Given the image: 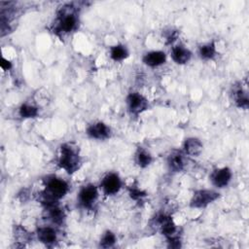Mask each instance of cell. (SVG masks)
<instances>
[{"instance_id":"4","label":"cell","mask_w":249,"mask_h":249,"mask_svg":"<svg viewBox=\"0 0 249 249\" xmlns=\"http://www.w3.org/2000/svg\"><path fill=\"white\" fill-rule=\"evenodd\" d=\"M219 193L214 190H197L192 196L190 205L193 208H204L213 203L219 197Z\"/></svg>"},{"instance_id":"11","label":"cell","mask_w":249,"mask_h":249,"mask_svg":"<svg viewBox=\"0 0 249 249\" xmlns=\"http://www.w3.org/2000/svg\"><path fill=\"white\" fill-rule=\"evenodd\" d=\"M187 165L186 155L183 151L174 150L167 157V166L172 172H181Z\"/></svg>"},{"instance_id":"19","label":"cell","mask_w":249,"mask_h":249,"mask_svg":"<svg viewBox=\"0 0 249 249\" xmlns=\"http://www.w3.org/2000/svg\"><path fill=\"white\" fill-rule=\"evenodd\" d=\"M109 54L114 61H123L128 56V50L125 46L118 44L110 48Z\"/></svg>"},{"instance_id":"6","label":"cell","mask_w":249,"mask_h":249,"mask_svg":"<svg viewBox=\"0 0 249 249\" xmlns=\"http://www.w3.org/2000/svg\"><path fill=\"white\" fill-rule=\"evenodd\" d=\"M128 112L133 116H138L148 109V100L139 92H130L125 99Z\"/></svg>"},{"instance_id":"21","label":"cell","mask_w":249,"mask_h":249,"mask_svg":"<svg viewBox=\"0 0 249 249\" xmlns=\"http://www.w3.org/2000/svg\"><path fill=\"white\" fill-rule=\"evenodd\" d=\"M38 108L33 106V105H30V104H27V103H24V104H21L20 107L18 108V115L19 117H21L22 119H31V118H35L38 116Z\"/></svg>"},{"instance_id":"7","label":"cell","mask_w":249,"mask_h":249,"mask_svg":"<svg viewBox=\"0 0 249 249\" xmlns=\"http://www.w3.org/2000/svg\"><path fill=\"white\" fill-rule=\"evenodd\" d=\"M122 180L115 172L107 173L100 182V189L106 196H114L122 189Z\"/></svg>"},{"instance_id":"18","label":"cell","mask_w":249,"mask_h":249,"mask_svg":"<svg viewBox=\"0 0 249 249\" xmlns=\"http://www.w3.org/2000/svg\"><path fill=\"white\" fill-rule=\"evenodd\" d=\"M217 54L216 45L214 42H208L199 46L198 48V55L203 60H212Z\"/></svg>"},{"instance_id":"5","label":"cell","mask_w":249,"mask_h":249,"mask_svg":"<svg viewBox=\"0 0 249 249\" xmlns=\"http://www.w3.org/2000/svg\"><path fill=\"white\" fill-rule=\"evenodd\" d=\"M98 198V189L93 184L83 186L77 196L79 205L85 209H91Z\"/></svg>"},{"instance_id":"1","label":"cell","mask_w":249,"mask_h":249,"mask_svg":"<svg viewBox=\"0 0 249 249\" xmlns=\"http://www.w3.org/2000/svg\"><path fill=\"white\" fill-rule=\"evenodd\" d=\"M58 166L65 170L68 174H73L81 166V158L76 147L69 143H64L60 146L58 157Z\"/></svg>"},{"instance_id":"10","label":"cell","mask_w":249,"mask_h":249,"mask_svg":"<svg viewBox=\"0 0 249 249\" xmlns=\"http://www.w3.org/2000/svg\"><path fill=\"white\" fill-rule=\"evenodd\" d=\"M86 133L92 139L105 140L110 137L111 129L106 124L102 122H95L88 126Z\"/></svg>"},{"instance_id":"14","label":"cell","mask_w":249,"mask_h":249,"mask_svg":"<svg viewBox=\"0 0 249 249\" xmlns=\"http://www.w3.org/2000/svg\"><path fill=\"white\" fill-rule=\"evenodd\" d=\"M143 63L149 67H158L165 63L166 54L161 51H151L143 55Z\"/></svg>"},{"instance_id":"24","label":"cell","mask_w":249,"mask_h":249,"mask_svg":"<svg viewBox=\"0 0 249 249\" xmlns=\"http://www.w3.org/2000/svg\"><path fill=\"white\" fill-rule=\"evenodd\" d=\"M1 68L3 70H9L12 68V62L8 59H6L5 57H2V61H1Z\"/></svg>"},{"instance_id":"13","label":"cell","mask_w":249,"mask_h":249,"mask_svg":"<svg viewBox=\"0 0 249 249\" xmlns=\"http://www.w3.org/2000/svg\"><path fill=\"white\" fill-rule=\"evenodd\" d=\"M170 55H171L172 60L175 63L183 65V64H186L190 61V59L192 57V53L185 46L177 45V46H174L171 49Z\"/></svg>"},{"instance_id":"16","label":"cell","mask_w":249,"mask_h":249,"mask_svg":"<svg viewBox=\"0 0 249 249\" xmlns=\"http://www.w3.org/2000/svg\"><path fill=\"white\" fill-rule=\"evenodd\" d=\"M47 216L53 224H61L64 220L63 210L56 204V202H52L46 204Z\"/></svg>"},{"instance_id":"3","label":"cell","mask_w":249,"mask_h":249,"mask_svg":"<svg viewBox=\"0 0 249 249\" xmlns=\"http://www.w3.org/2000/svg\"><path fill=\"white\" fill-rule=\"evenodd\" d=\"M78 27V18L73 11L71 6H68V9L62 8V11L58 15L55 30L59 33L68 34L76 30Z\"/></svg>"},{"instance_id":"23","label":"cell","mask_w":249,"mask_h":249,"mask_svg":"<svg viewBox=\"0 0 249 249\" xmlns=\"http://www.w3.org/2000/svg\"><path fill=\"white\" fill-rule=\"evenodd\" d=\"M146 196V193L143 192L142 190H140L139 188H130L129 189V196L134 199V200H139L142 197H144Z\"/></svg>"},{"instance_id":"20","label":"cell","mask_w":249,"mask_h":249,"mask_svg":"<svg viewBox=\"0 0 249 249\" xmlns=\"http://www.w3.org/2000/svg\"><path fill=\"white\" fill-rule=\"evenodd\" d=\"M233 98L235 104L242 109H247L248 108V95L246 91H244L241 88H238L233 90Z\"/></svg>"},{"instance_id":"17","label":"cell","mask_w":249,"mask_h":249,"mask_svg":"<svg viewBox=\"0 0 249 249\" xmlns=\"http://www.w3.org/2000/svg\"><path fill=\"white\" fill-rule=\"evenodd\" d=\"M134 161L139 167L145 168L153 162V157L147 150L138 148L134 154Z\"/></svg>"},{"instance_id":"22","label":"cell","mask_w":249,"mask_h":249,"mask_svg":"<svg viewBox=\"0 0 249 249\" xmlns=\"http://www.w3.org/2000/svg\"><path fill=\"white\" fill-rule=\"evenodd\" d=\"M116 241H117V238L115 233L112 232L111 231H106L100 238V246L103 248H109L114 246Z\"/></svg>"},{"instance_id":"12","label":"cell","mask_w":249,"mask_h":249,"mask_svg":"<svg viewBox=\"0 0 249 249\" xmlns=\"http://www.w3.org/2000/svg\"><path fill=\"white\" fill-rule=\"evenodd\" d=\"M203 150L202 142L196 137H189L183 143V153L190 157H198Z\"/></svg>"},{"instance_id":"15","label":"cell","mask_w":249,"mask_h":249,"mask_svg":"<svg viewBox=\"0 0 249 249\" xmlns=\"http://www.w3.org/2000/svg\"><path fill=\"white\" fill-rule=\"evenodd\" d=\"M37 237L40 242L46 245H53L57 239L56 231L52 227H42L37 231Z\"/></svg>"},{"instance_id":"2","label":"cell","mask_w":249,"mask_h":249,"mask_svg":"<svg viewBox=\"0 0 249 249\" xmlns=\"http://www.w3.org/2000/svg\"><path fill=\"white\" fill-rule=\"evenodd\" d=\"M69 191V185L66 181L55 176L49 177L45 184L44 202L46 204L57 202L66 196Z\"/></svg>"},{"instance_id":"8","label":"cell","mask_w":249,"mask_h":249,"mask_svg":"<svg viewBox=\"0 0 249 249\" xmlns=\"http://www.w3.org/2000/svg\"><path fill=\"white\" fill-rule=\"evenodd\" d=\"M157 223L160 230L161 234H163L168 241H172L175 239H179L177 233V228L174 224L171 217L166 215H160L157 218Z\"/></svg>"},{"instance_id":"9","label":"cell","mask_w":249,"mask_h":249,"mask_svg":"<svg viewBox=\"0 0 249 249\" xmlns=\"http://www.w3.org/2000/svg\"><path fill=\"white\" fill-rule=\"evenodd\" d=\"M231 177L232 173L229 167H221L212 171L210 174V181L214 187L222 189L230 184Z\"/></svg>"}]
</instances>
